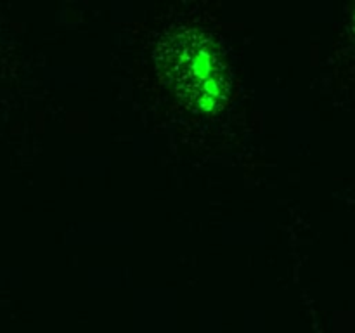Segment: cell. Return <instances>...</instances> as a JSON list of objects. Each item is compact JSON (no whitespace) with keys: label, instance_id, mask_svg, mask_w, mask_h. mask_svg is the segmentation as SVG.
<instances>
[{"label":"cell","instance_id":"obj_1","mask_svg":"<svg viewBox=\"0 0 355 333\" xmlns=\"http://www.w3.org/2000/svg\"><path fill=\"white\" fill-rule=\"evenodd\" d=\"M159 68L175 92L198 111H214L227 94L225 66L217 45L191 28L172 31L159 42Z\"/></svg>","mask_w":355,"mask_h":333}]
</instances>
